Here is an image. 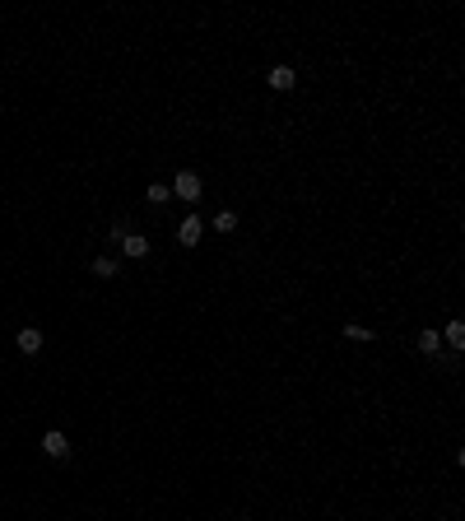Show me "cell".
Returning <instances> with one entry per match:
<instances>
[{
    "label": "cell",
    "mask_w": 465,
    "mask_h": 521,
    "mask_svg": "<svg viewBox=\"0 0 465 521\" xmlns=\"http://www.w3.org/2000/svg\"><path fill=\"white\" fill-rule=\"evenodd\" d=\"M442 340L452 344V349H465V326L461 322H447V331H442Z\"/></svg>",
    "instance_id": "9"
},
{
    "label": "cell",
    "mask_w": 465,
    "mask_h": 521,
    "mask_svg": "<svg viewBox=\"0 0 465 521\" xmlns=\"http://www.w3.org/2000/svg\"><path fill=\"white\" fill-rule=\"evenodd\" d=\"M200 191H205V187H200L196 172H177V182H172V196H182V200H191V205H196Z\"/></svg>",
    "instance_id": "2"
},
{
    "label": "cell",
    "mask_w": 465,
    "mask_h": 521,
    "mask_svg": "<svg viewBox=\"0 0 465 521\" xmlns=\"http://www.w3.org/2000/svg\"><path fill=\"white\" fill-rule=\"evenodd\" d=\"M89 270H93V275H98V279H112V275H117V270H122V266H117L112 256H98V261H89Z\"/></svg>",
    "instance_id": "8"
},
{
    "label": "cell",
    "mask_w": 465,
    "mask_h": 521,
    "mask_svg": "<svg viewBox=\"0 0 465 521\" xmlns=\"http://www.w3.org/2000/svg\"><path fill=\"white\" fill-rule=\"evenodd\" d=\"M122 252L126 256H149V238H144V233H126L122 238Z\"/></svg>",
    "instance_id": "6"
},
{
    "label": "cell",
    "mask_w": 465,
    "mask_h": 521,
    "mask_svg": "<svg viewBox=\"0 0 465 521\" xmlns=\"http://www.w3.org/2000/svg\"><path fill=\"white\" fill-rule=\"evenodd\" d=\"M270 89H279V93H284V89H293V84H298V75H293V66H275V70H270Z\"/></svg>",
    "instance_id": "5"
},
{
    "label": "cell",
    "mask_w": 465,
    "mask_h": 521,
    "mask_svg": "<svg viewBox=\"0 0 465 521\" xmlns=\"http://www.w3.org/2000/svg\"><path fill=\"white\" fill-rule=\"evenodd\" d=\"M344 340H354V344H367V340H372V331H367V326H358V322H349V326H344Z\"/></svg>",
    "instance_id": "11"
},
{
    "label": "cell",
    "mask_w": 465,
    "mask_h": 521,
    "mask_svg": "<svg viewBox=\"0 0 465 521\" xmlns=\"http://www.w3.org/2000/svg\"><path fill=\"white\" fill-rule=\"evenodd\" d=\"M149 200H154V205H163V200H172V187H167V182H154V187H149Z\"/></svg>",
    "instance_id": "12"
},
{
    "label": "cell",
    "mask_w": 465,
    "mask_h": 521,
    "mask_svg": "<svg viewBox=\"0 0 465 521\" xmlns=\"http://www.w3.org/2000/svg\"><path fill=\"white\" fill-rule=\"evenodd\" d=\"M437 349H442V335H437V331H432V326H428V331H419V354H437Z\"/></svg>",
    "instance_id": "7"
},
{
    "label": "cell",
    "mask_w": 465,
    "mask_h": 521,
    "mask_svg": "<svg viewBox=\"0 0 465 521\" xmlns=\"http://www.w3.org/2000/svg\"><path fill=\"white\" fill-rule=\"evenodd\" d=\"M14 344H19V354H37V349H42V331H37V326H23V331L14 335Z\"/></svg>",
    "instance_id": "4"
},
{
    "label": "cell",
    "mask_w": 465,
    "mask_h": 521,
    "mask_svg": "<svg viewBox=\"0 0 465 521\" xmlns=\"http://www.w3.org/2000/svg\"><path fill=\"white\" fill-rule=\"evenodd\" d=\"M42 452L47 456H52V461H66V456H70V443H66V433H47V438H42Z\"/></svg>",
    "instance_id": "3"
},
{
    "label": "cell",
    "mask_w": 465,
    "mask_h": 521,
    "mask_svg": "<svg viewBox=\"0 0 465 521\" xmlns=\"http://www.w3.org/2000/svg\"><path fill=\"white\" fill-rule=\"evenodd\" d=\"M232 228H237V214H232V210L214 214V233H232Z\"/></svg>",
    "instance_id": "10"
},
{
    "label": "cell",
    "mask_w": 465,
    "mask_h": 521,
    "mask_svg": "<svg viewBox=\"0 0 465 521\" xmlns=\"http://www.w3.org/2000/svg\"><path fill=\"white\" fill-rule=\"evenodd\" d=\"M200 238H205V219H200V214H187V219L177 223V242L182 247H196Z\"/></svg>",
    "instance_id": "1"
}]
</instances>
